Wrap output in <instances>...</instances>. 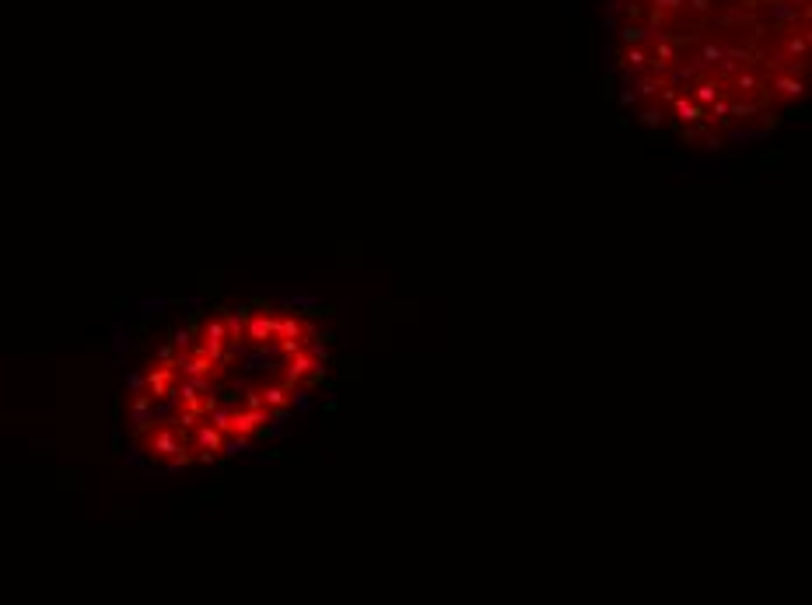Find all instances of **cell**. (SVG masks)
<instances>
[{
    "instance_id": "cell-1",
    "label": "cell",
    "mask_w": 812,
    "mask_h": 605,
    "mask_svg": "<svg viewBox=\"0 0 812 605\" xmlns=\"http://www.w3.org/2000/svg\"><path fill=\"white\" fill-rule=\"evenodd\" d=\"M308 329L274 305L197 308L126 371L123 427L147 469H197L263 438L308 385Z\"/></svg>"
}]
</instances>
